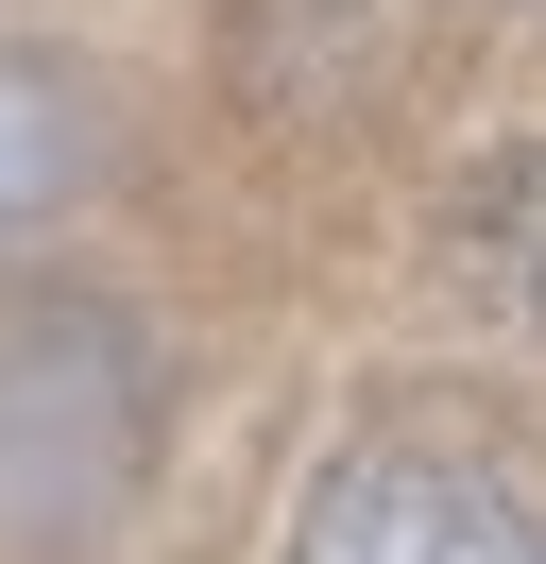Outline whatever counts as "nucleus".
I'll list each match as a JSON object with an SVG mask.
<instances>
[{
    "label": "nucleus",
    "instance_id": "obj_1",
    "mask_svg": "<svg viewBox=\"0 0 546 564\" xmlns=\"http://www.w3.org/2000/svg\"><path fill=\"white\" fill-rule=\"evenodd\" d=\"M291 564H546V496L444 445H359L307 479Z\"/></svg>",
    "mask_w": 546,
    "mask_h": 564
},
{
    "label": "nucleus",
    "instance_id": "obj_2",
    "mask_svg": "<svg viewBox=\"0 0 546 564\" xmlns=\"http://www.w3.org/2000/svg\"><path fill=\"white\" fill-rule=\"evenodd\" d=\"M86 188H102V104L52 69V52L0 35V240H18V223H68Z\"/></svg>",
    "mask_w": 546,
    "mask_h": 564
},
{
    "label": "nucleus",
    "instance_id": "obj_3",
    "mask_svg": "<svg viewBox=\"0 0 546 564\" xmlns=\"http://www.w3.org/2000/svg\"><path fill=\"white\" fill-rule=\"evenodd\" d=\"M478 274H495V291H512V308H529V325H546V154H529V172H512V188H495V206H478Z\"/></svg>",
    "mask_w": 546,
    "mask_h": 564
}]
</instances>
